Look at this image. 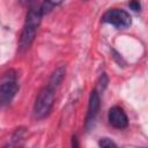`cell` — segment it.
<instances>
[{
	"label": "cell",
	"mask_w": 148,
	"mask_h": 148,
	"mask_svg": "<svg viewBox=\"0 0 148 148\" xmlns=\"http://www.w3.org/2000/svg\"><path fill=\"white\" fill-rule=\"evenodd\" d=\"M102 22L111 24L117 29H127L132 24V17L130 13L124 9L111 8L103 14Z\"/></svg>",
	"instance_id": "cell-3"
},
{
	"label": "cell",
	"mask_w": 148,
	"mask_h": 148,
	"mask_svg": "<svg viewBox=\"0 0 148 148\" xmlns=\"http://www.w3.org/2000/svg\"><path fill=\"white\" fill-rule=\"evenodd\" d=\"M99 105H101L99 92L96 89H94L89 96L88 110H87V116H86V121H84V127L87 131H90V128L94 126V123L99 111Z\"/></svg>",
	"instance_id": "cell-5"
},
{
	"label": "cell",
	"mask_w": 148,
	"mask_h": 148,
	"mask_svg": "<svg viewBox=\"0 0 148 148\" xmlns=\"http://www.w3.org/2000/svg\"><path fill=\"white\" fill-rule=\"evenodd\" d=\"M64 2V0H43L42 3H40V12L44 15L49 14L54 7L61 5Z\"/></svg>",
	"instance_id": "cell-8"
},
{
	"label": "cell",
	"mask_w": 148,
	"mask_h": 148,
	"mask_svg": "<svg viewBox=\"0 0 148 148\" xmlns=\"http://www.w3.org/2000/svg\"><path fill=\"white\" fill-rule=\"evenodd\" d=\"M128 6H130L133 10H135V12H140V10H141V3H140L139 0H130Z\"/></svg>",
	"instance_id": "cell-11"
},
{
	"label": "cell",
	"mask_w": 148,
	"mask_h": 148,
	"mask_svg": "<svg viewBox=\"0 0 148 148\" xmlns=\"http://www.w3.org/2000/svg\"><path fill=\"white\" fill-rule=\"evenodd\" d=\"M106 84H108V77H106V75L103 73V74H102V76L99 77V81H98V84H97L96 90H97L98 92H99V91H103V90L105 89Z\"/></svg>",
	"instance_id": "cell-10"
},
{
	"label": "cell",
	"mask_w": 148,
	"mask_h": 148,
	"mask_svg": "<svg viewBox=\"0 0 148 148\" xmlns=\"http://www.w3.org/2000/svg\"><path fill=\"white\" fill-rule=\"evenodd\" d=\"M56 99V89L49 84L43 87L35 99L34 104V116L36 119H44L47 117L53 108Z\"/></svg>",
	"instance_id": "cell-2"
},
{
	"label": "cell",
	"mask_w": 148,
	"mask_h": 148,
	"mask_svg": "<svg viewBox=\"0 0 148 148\" xmlns=\"http://www.w3.org/2000/svg\"><path fill=\"white\" fill-rule=\"evenodd\" d=\"M109 124L118 130H123L128 125V118L125 111L120 106H112L108 112Z\"/></svg>",
	"instance_id": "cell-6"
},
{
	"label": "cell",
	"mask_w": 148,
	"mask_h": 148,
	"mask_svg": "<svg viewBox=\"0 0 148 148\" xmlns=\"http://www.w3.org/2000/svg\"><path fill=\"white\" fill-rule=\"evenodd\" d=\"M98 146L103 148H110V147H117V145L109 138H102L98 141Z\"/></svg>",
	"instance_id": "cell-9"
},
{
	"label": "cell",
	"mask_w": 148,
	"mask_h": 148,
	"mask_svg": "<svg viewBox=\"0 0 148 148\" xmlns=\"http://www.w3.org/2000/svg\"><path fill=\"white\" fill-rule=\"evenodd\" d=\"M42 17H43V14L40 12V5H30L27 16H25L23 29L18 38V51L20 52H24L31 46L32 42L35 40L37 29L40 24Z\"/></svg>",
	"instance_id": "cell-1"
},
{
	"label": "cell",
	"mask_w": 148,
	"mask_h": 148,
	"mask_svg": "<svg viewBox=\"0 0 148 148\" xmlns=\"http://www.w3.org/2000/svg\"><path fill=\"white\" fill-rule=\"evenodd\" d=\"M20 1H21V2H22V3H25V2H27V1H28V0H20Z\"/></svg>",
	"instance_id": "cell-12"
},
{
	"label": "cell",
	"mask_w": 148,
	"mask_h": 148,
	"mask_svg": "<svg viewBox=\"0 0 148 148\" xmlns=\"http://www.w3.org/2000/svg\"><path fill=\"white\" fill-rule=\"evenodd\" d=\"M65 74H66V67L65 66H59V67H57L53 72H52V74H51V76H50V79H49V86H51V87H53L54 89H57L59 86H60V83L62 82V80H64V77H65Z\"/></svg>",
	"instance_id": "cell-7"
},
{
	"label": "cell",
	"mask_w": 148,
	"mask_h": 148,
	"mask_svg": "<svg viewBox=\"0 0 148 148\" xmlns=\"http://www.w3.org/2000/svg\"><path fill=\"white\" fill-rule=\"evenodd\" d=\"M18 83L15 76L5 75L3 81L0 84V106H7L18 91Z\"/></svg>",
	"instance_id": "cell-4"
}]
</instances>
